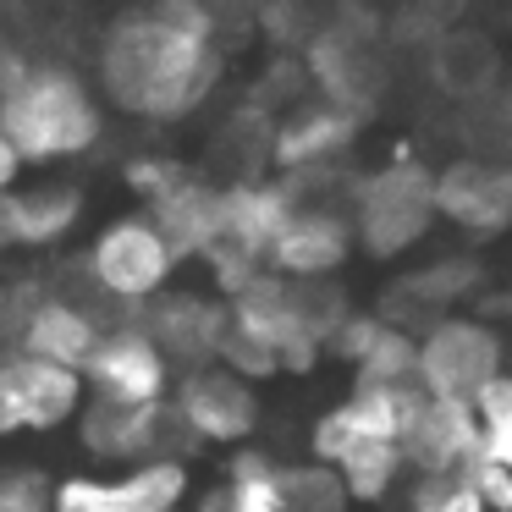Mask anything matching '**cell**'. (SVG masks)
Returning <instances> with one entry per match:
<instances>
[{
  "mask_svg": "<svg viewBox=\"0 0 512 512\" xmlns=\"http://www.w3.org/2000/svg\"><path fill=\"white\" fill-rule=\"evenodd\" d=\"M171 413H177L188 446H210V452H243L254 446L259 419H265V402H259V386L243 380L226 364H199L182 369L177 386H171Z\"/></svg>",
  "mask_w": 512,
  "mask_h": 512,
  "instance_id": "10",
  "label": "cell"
},
{
  "mask_svg": "<svg viewBox=\"0 0 512 512\" xmlns=\"http://www.w3.org/2000/svg\"><path fill=\"white\" fill-rule=\"evenodd\" d=\"M474 413H479V435H485V457L512 468V369L474 402Z\"/></svg>",
  "mask_w": 512,
  "mask_h": 512,
  "instance_id": "27",
  "label": "cell"
},
{
  "mask_svg": "<svg viewBox=\"0 0 512 512\" xmlns=\"http://www.w3.org/2000/svg\"><path fill=\"white\" fill-rule=\"evenodd\" d=\"M507 375V336L468 309L435 314L419 331V391L424 397L479 402Z\"/></svg>",
  "mask_w": 512,
  "mask_h": 512,
  "instance_id": "7",
  "label": "cell"
},
{
  "mask_svg": "<svg viewBox=\"0 0 512 512\" xmlns=\"http://www.w3.org/2000/svg\"><path fill=\"white\" fill-rule=\"evenodd\" d=\"M358 254V232L347 204L336 199H298L292 221L281 226L276 248H270L265 270L281 281H303V287H320L336 281L347 270V259Z\"/></svg>",
  "mask_w": 512,
  "mask_h": 512,
  "instance_id": "14",
  "label": "cell"
},
{
  "mask_svg": "<svg viewBox=\"0 0 512 512\" xmlns=\"http://www.w3.org/2000/svg\"><path fill=\"white\" fill-rule=\"evenodd\" d=\"M78 446L105 468H133L149 457H193L188 435H182L177 413L166 408H116V402H89L83 419L72 424Z\"/></svg>",
  "mask_w": 512,
  "mask_h": 512,
  "instance_id": "16",
  "label": "cell"
},
{
  "mask_svg": "<svg viewBox=\"0 0 512 512\" xmlns=\"http://www.w3.org/2000/svg\"><path fill=\"white\" fill-rule=\"evenodd\" d=\"M331 358L353 369V380L375 386H419V331L386 320V314H347L331 336Z\"/></svg>",
  "mask_w": 512,
  "mask_h": 512,
  "instance_id": "20",
  "label": "cell"
},
{
  "mask_svg": "<svg viewBox=\"0 0 512 512\" xmlns=\"http://www.w3.org/2000/svg\"><path fill=\"white\" fill-rule=\"evenodd\" d=\"M23 177H28V160L17 155V144L6 138V127H0V204L23 188Z\"/></svg>",
  "mask_w": 512,
  "mask_h": 512,
  "instance_id": "30",
  "label": "cell"
},
{
  "mask_svg": "<svg viewBox=\"0 0 512 512\" xmlns=\"http://www.w3.org/2000/svg\"><path fill=\"white\" fill-rule=\"evenodd\" d=\"M281 507L287 512H358L347 479L320 457L303 463H281Z\"/></svg>",
  "mask_w": 512,
  "mask_h": 512,
  "instance_id": "24",
  "label": "cell"
},
{
  "mask_svg": "<svg viewBox=\"0 0 512 512\" xmlns=\"http://www.w3.org/2000/svg\"><path fill=\"white\" fill-rule=\"evenodd\" d=\"M6 248H12V237H6V210H0V254H6Z\"/></svg>",
  "mask_w": 512,
  "mask_h": 512,
  "instance_id": "33",
  "label": "cell"
},
{
  "mask_svg": "<svg viewBox=\"0 0 512 512\" xmlns=\"http://www.w3.org/2000/svg\"><path fill=\"white\" fill-rule=\"evenodd\" d=\"M193 512H287L281 507V463L259 446L232 452L221 479L193 496Z\"/></svg>",
  "mask_w": 512,
  "mask_h": 512,
  "instance_id": "23",
  "label": "cell"
},
{
  "mask_svg": "<svg viewBox=\"0 0 512 512\" xmlns=\"http://www.w3.org/2000/svg\"><path fill=\"white\" fill-rule=\"evenodd\" d=\"M83 204L89 199L72 182H23L12 199L0 204L6 210V237L23 254H50L83 226Z\"/></svg>",
  "mask_w": 512,
  "mask_h": 512,
  "instance_id": "22",
  "label": "cell"
},
{
  "mask_svg": "<svg viewBox=\"0 0 512 512\" xmlns=\"http://www.w3.org/2000/svg\"><path fill=\"white\" fill-rule=\"evenodd\" d=\"M182 369L160 353V342L138 320H111L100 347L83 364L89 402H116V408H166Z\"/></svg>",
  "mask_w": 512,
  "mask_h": 512,
  "instance_id": "12",
  "label": "cell"
},
{
  "mask_svg": "<svg viewBox=\"0 0 512 512\" xmlns=\"http://www.w3.org/2000/svg\"><path fill=\"white\" fill-rule=\"evenodd\" d=\"M468 479L479 485V496H485L490 512H512V468H501L496 457H479V463L468 468Z\"/></svg>",
  "mask_w": 512,
  "mask_h": 512,
  "instance_id": "29",
  "label": "cell"
},
{
  "mask_svg": "<svg viewBox=\"0 0 512 512\" xmlns=\"http://www.w3.org/2000/svg\"><path fill=\"white\" fill-rule=\"evenodd\" d=\"M23 67H28V56H23V50H17L6 34H0V94L12 89V83H17V72H23Z\"/></svg>",
  "mask_w": 512,
  "mask_h": 512,
  "instance_id": "31",
  "label": "cell"
},
{
  "mask_svg": "<svg viewBox=\"0 0 512 512\" xmlns=\"http://www.w3.org/2000/svg\"><path fill=\"white\" fill-rule=\"evenodd\" d=\"M507 298H512V292H507Z\"/></svg>",
  "mask_w": 512,
  "mask_h": 512,
  "instance_id": "34",
  "label": "cell"
},
{
  "mask_svg": "<svg viewBox=\"0 0 512 512\" xmlns=\"http://www.w3.org/2000/svg\"><path fill=\"white\" fill-rule=\"evenodd\" d=\"M188 457H149L133 468H72L56 479V512H188L193 507Z\"/></svg>",
  "mask_w": 512,
  "mask_h": 512,
  "instance_id": "8",
  "label": "cell"
},
{
  "mask_svg": "<svg viewBox=\"0 0 512 512\" xmlns=\"http://www.w3.org/2000/svg\"><path fill=\"white\" fill-rule=\"evenodd\" d=\"M435 210L463 237H507L512 232V160L457 155L435 171Z\"/></svg>",
  "mask_w": 512,
  "mask_h": 512,
  "instance_id": "17",
  "label": "cell"
},
{
  "mask_svg": "<svg viewBox=\"0 0 512 512\" xmlns=\"http://www.w3.org/2000/svg\"><path fill=\"white\" fill-rule=\"evenodd\" d=\"M402 512H490L468 474H413L402 490Z\"/></svg>",
  "mask_w": 512,
  "mask_h": 512,
  "instance_id": "25",
  "label": "cell"
},
{
  "mask_svg": "<svg viewBox=\"0 0 512 512\" xmlns=\"http://www.w3.org/2000/svg\"><path fill=\"white\" fill-rule=\"evenodd\" d=\"M138 210L171 237V248L182 254V265H188V259L204 265V259L221 248V182H210L204 171H188L182 182H171L160 199L138 204Z\"/></svg>",
  "mask_w": 512,
  "mask_h": 512,
  "instance_id": "21",
  "label": "cell"
},
{
  "mask_svg": "<svg viewBox=\"0 0 512 512\" xmlns=\"http://www.w3.org/2000/svg\"><path fill=\"white\" fill-rule=\"evenodd\" d=\"M6 320H12V287H0V336H6Z\"/></svg>",
  "mask_w": 512,
  "mask_h": 512,
  "instance_id": "32",
  "label": "cell"
},
{
  "mask_svg": "<svg viewBox=\"0 0 512 512\" xmlns=\"http://www.w3.org/2000/svg\"><path fill=\"white\" fill-rule=\"evenodd\" d=\"M116 314H100V303L83 292H61V287H17L12 292V320H6V342L17 353H34L45 364H67L83 369L89 353L100 347V336L111 331Z\"/></svg>",
  "mask_w": 512,
  "mask_h": 512,
  "instance_id": "9",
  "label": "cell"
},
{
  "mask_svg": "<svg viewBox=\"0 0 512 512\" xmlns=\"http://www.w3.org/2000/svg\"><path fill=\"white\" fill-rule=\"evenodd\" d=\"M298 210V193L281 177H232L221 182V248L265 270L281 226Z\"/></svg>",
  "mask_w": 512,
  "mask_h": 512,
  "instance_id": "18",
  "label": "cell"
},
{
  "mask_svg": "<svg viewBox=\"0 0 512 512\" xmlns=\"http://www.w3.org/2000/svg\"><path fill=\"white\" fill-rule=\"evenodd\" d=\"M138 325L155 336L160 353L177 369L221 364L226 336H232V303H226V292H215L210 281H204V287H171L138 314Z\"/></svg>",
  "mask_w": 512,
  "mask_h": 512,
  "instance_id": "15",
  "label": "cell"
},
{
  "mask_svg": "<svg viewBox=\"0 0 512 512\" xmlns=\"http://www.w3.org/2000/svg\"><path fill=\"white\" fill-rule=\"evenodd\" d=\"M226 303H232V336H226L221 364L254 386L281 375H309L320 358H331L336 325L353 314L336 281L303 287V281H281L270 270L248 276Z\"/></svg>",
  "mask_w": 512,
  "mask_h": 512,
  "instance_id": "2",
  "label": "cell"
},
{
  "mask_svg": "<svg viewBox=\"0 0 512 512\" xmlns=\"http://www.w3.org/2000/svg\"><path fill=\"white\" fill-rule=\"evenodd\" d=\"M78 270H83V287H89L94 303H105L116 320H138L160 292L177 287L182 254L171 248V237L144 210H127V215H111L89 237Z\"/></svg>",
  "mask_w": 512,
  "mask_h": 512,
  "instance_id": "4",
  "label": "cell"
},
{
  "mask_svg": "<svg viewBox=\"0 0 512 512\" xmlns=\"http://www.w3.org/2000/svg\"><path fill=\"white\" fill-rule=\"evenodd\" d=\"M419 397H424L419 386H375V380H353L347 397L331 402V408L314 419L309 457H320V463L336 468L347 452H358V446H386V441L402 446Z\"/></svg>",
  "mask_w": 512,
  "mask_h": 512,
  "instance_id": "13",
  "label": "cell"
},
{
  "mask_svg": "<svg viewBox=\"0 0 512 512\" xmlns=\"http://www.w3.org/2000/svg\"><path fill=\"white\" fill-rule=\"evenodd\" d=\"M413 474H468L485 457V435H479V413L474 402H452V397H419L402 435Z\"/></svg>",
  "mask_w": 512,
  "mask_h": 512,
  "instance_id": "19",
  "label": "cell"
},
{
  "mask_svg": "<svg viewBox=\"0 0 512 512\" xmlns=\"http://www.w3.org/2000/svg\"><path fill=\"white\" fill-rule=\"evenodd\" d=\"M83 408H89L83 369L45 364V358L17 353V347L0 353V441L72 430L83 419Z\"/></svg>",
  "mask_w": 512,
  "mask_h": 512,
  "instance_id": "11",
  "label": "cell"
},
{
  "mask_svg": "<svg viewBox=\"0 0 512 512\" xmlns=\"http://www.w3.org/2000/svg\"><path fill=\"white\" fill-rule=\"evenodd\" d=\"M347 215H353L358 248L375 259H402L435 232L441 210H435V171L413 155L380 160L375 171L353 182L347 193Z\"/></svg>",
  "mask_w": 512,
  "mask_h": 512,
  "instance_id": "5",
  "label": "cell"
},
{
  "mask_svg": "<svg viewBox=\"0 0 512 512\" xmlns=\"http://www.w3.org/2000/svg\"><path fill=\"white\" fill-rule=\"evenodd\" d=\"M0 512H56V479L34 463L0 468Z\"/></svg>",
  "mask_w": 512,
  "mask_h": 512,
  "instance_id": "26",
  "label": "cell"
},
{
  "mask_svg": "<svg viewBox=\"0 0 512 512\" xmlns=\"http://www.w3.org/2000/svg\"><path fill=\"white\" fill-rule=\"evenodd\" d=\"M105 94L67 61H28L17 83L0 94V127L17 155L39 171L89 160L105 144Z\"/></svg>",
  "mask_w": 512,
  "mask_h": 512,
  "instance_id": "3",
  "label": "cell"
},
{
  "mask_svg": "<svg viewBox=\"0 0 512 512\" xmlns=\"http://www.w3.org/2000/svg\"><path fill=\"white\" fill-rule=\"evenodd\" d=\"M364 138V116L331 100L287 105L270 122V171L287 182L298 199H336V171Z\"/></svg>",
  "mask_w": 512,
  "mask_h": 512,
  "instance_id": "6",
  "label": "cell"
},
{
  "mask_svg": "<svg viewBox=\"0 0 512 512\" xmlns=\"http://www.w3.org/2000/svg\"><path fill=\"white\" fill-rule=\"evenodd\" d=\"M188 160H177V155H133L127 160V171H122V182H127V193H133L138 204H149V199H160V193L171 188V182H182L188 177Z\"/></svg>",
  "mask_w": 512,
  "mask_h": 512,
  "instance_id": "28",
  "label": "cell"
},
{
  "mask_svg": "<svg viewBox=\"0 0 512 512\" xmlns=\"http://www.w3.org/2000/svg\"><path fill=\"white\" fill-rule=\"evenodd\" d=\"M226 67L232 45L210 0H138L105 23L94 50L105 105L138 122H188L215 100Z\"/></svg>",
  "mask_w": 512,
  "mask_h": 512,
  "instance_id": "1",
  "label": "cell"
}]
</instances>
